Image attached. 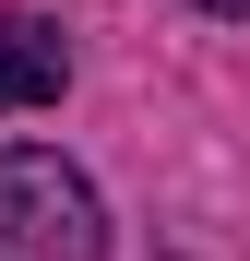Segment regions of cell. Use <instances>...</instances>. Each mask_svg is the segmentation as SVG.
<instances>
[{"mask_svg": "<svg viewBox=\"0 0 250 261\" xmlns=\"http://www.w3.org/2000/svg\"><path fill=\"white\" fill-rule=\"evenodd\" d=\"M0 238H12L24 261H96L107 226H96L83 166H60L48 143H12V154H0Z\"/></svg>", "mask_w": 250, "mask_h": 261, "instance_id": "cell-1", "label": "cell"}, {"mask_svg": "<svg viewBox=\"0 0 250 261\" xmlns=\"http://www.w3.org/2000/svg\"><path fill=\"white\" fill-rule=\"evenodd\" d=\"M60 83H72L60 24H36V12H0V119H12V107H60Z\"/></svg>", "mask_w": 250, "mask_h": 261, "instance_id": "cell-2", "label": "cell"}, {"mask_svg": "<svg viewBox=\"0 0 250 261\" xmlns=\"http://www.w3.org/2000/svg\"><path fill=\"white\" fill-rule=\"evenodd\" d=\"M202 12H250V0H202Z\"/></svg>", "mask_w": 250, "mask_h": 261, "instance_id": "cell-3", "label": "cell"}]
</instances>
